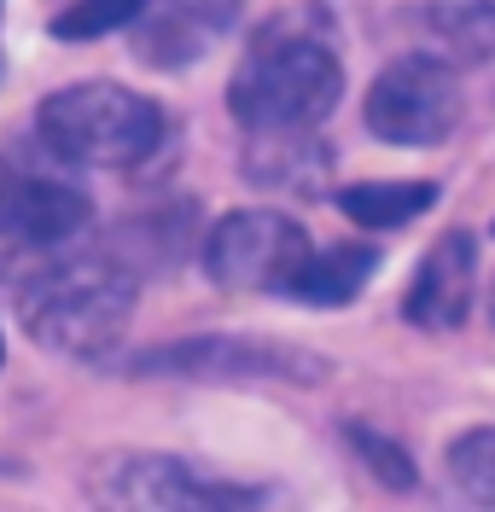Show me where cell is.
I'll list each match as a JSON object with an SVG mask.
<instances>
[{
    "label": "cell",
    "mask_w": 495,
    "mask_h": 512,
    "mask_svg": "<svg viewBox=\"0 0 495 512\" xmlns=\"http://www.w3.org/2000/svg\"><path fill=\"white\" fill-rule=\"evenodd\" d=\"M338 99L344 64L321 18H268L228 82V105L245 128H315Z\"/></svg>",
    "instance_id": "6da1fadb"
},
{
    "label": "cell",
    "mask_w": 495,
    "mask_h": 512,
    "mask_svg": "<svg viewBox=\"0 0 495 512\" xmlns=\"http://www.w3.org/2000/svg\"><path fill=\"white\" fill-rule=\"evenodd\" d=\"M134 274L117 256H59L35 268L30 286L18 291V315L41 350L99 361L123 344L134 320Z\"/></svg>",
    "instance_id": "7a4b0ae2"
},
{
    "label": "cell",
    "mask_w": 495,
    "mask_h": 512,
    "mask_svg": "<svg viewBox=\"0 0 495 512\" xmlns=\"http://www.w3.org/2000/svg\"><path fill=\"white\" fill-rule=\"evenodd\" d=\"M35 134L59 163L76 169H134L158 152L164 111L158 99L123 82H76L35 105Z\"/></svg>",
    "instance_id": "3957f363"
},
{
    "label": "cell",
    "mask_w": 495,
    "mask_h": 512,
    "mask_svg": "<svg viewBox=\"0 0 495 512\" xmlns=\"http://www.w3.org/2000/svg\"><path fill=\"white\" fill-rule=\"evenodd\" d=\"M362 117L385 146H443L461 123V76L443 53H402L373 76Z\"/></svg>",
    "instance_id": "277c9868"
},
{
    "label": "cell",
    "mask_w": 495,
    "mask_h": 512,
    "mask_svg": "<svg viewBox=\"0 0 495 512\" xmlns=\"http://www.w3.org/2000/svg\"><path fill=\"white\" fill-rule=\"evenodd\" d=\"M309 262V233L280 210H233L204 239V274L222 291H286Z\"/></svg>",
    "instance_id": "5b68a950"
},
{
    "label": "cell",
    "mask_w": 495,
    "mask_h": 512,
    "mask_svg": "<svg viewBox=\"0 0 495 512\" xmlns=\"http://www.w3.org/2000/svg\"><path fill=\"white\" fill-rule=\"evenodd\" d=\"M105 507H164V512H216V507H263V489L222 483L175 454H129L99 472Z\"/></svg>",
    "instance_id": "8992f818"
},
{
    "label": "cell",
    "mask_w": 495,
    "mask_h": 512,
    "mask_svg": "<svg viewBox=\"0 0 495 512\" xmlns=\"http://www.w3.org/2000/svg\"><path fill=\"white\" fill-rule=\"evenodd\" d=\"M94 216L88 192L41 163H0V239L18 251H47L82 233Z\"/></svg>",
    "instance_id": "52a82bcc"
},
{
    "label": "cell",
    "mask_w": 495,
    "mask_h": 512,
    "mask_svg": "<svg viewBox=\"0 0 495 512\" xmlns=\"http://www.w3.org/2000/svg\"><path fill=\"white\" fill-rule=\"evenodd\" d=\"M134 373H181V379H321L327 367L303 350L263 338H187L158 344L134 361Z\"/></svg>",
    "instance_id": "ba28073f"
},
{
    "label": "cell",
    "mask_w": 495,
    "mask_h": 512,
    "mask_svg": "<svg viewBox=\"0 0 495 512\" xmlns=\"http://www.w3.org/2000/svg\"><path fill=\"white\" fill-rule=\"evenodd\" d=\"M239 6L245 0H146L134 18V53L152 70H187L233 35Z\"/></svg>",
    "instance_id": "9c48e42d"
},
{
    "label": "cell",
    "mask_w": 495,
    "mask_h": 512,
    "mask_svg": "<svg viewBox=\"0 0 495 512\" xmlns=\"http://www.w3.org/2000/svg\"><path fill=\"white\" fill-rule=\"evenodd\" d=\"M472 256H478L472 251V233H461V227L443 233L426 251L408 297H402V320L426 326V332H455L466 320V309H472V274H478Z\"/></svg>",
    "instance_id": "30bf717a"
},
{
    "label": "cell",
    "mask_w": 495,
    "mask_h": 512,
    "mask_svg": "<svg viewBox=\"0 0 495 512\" xmlns=\"http://www.w3.org/2000/svg\"><path fill=\"white\" fill-rule=\"evenodd\" d=\"M251 181L257 187H286V192H315L321 169L332 152L309 140V128H251Z\"/></svg>",
    "instance_id": "8fae6325"
},
{
    "label": "cell",
    "mask_w": 495,
    "mask_h": 512,
    "mask_svg": "<svg viewBox=\"0 0 495 512\" xmlns=\"http://www.w3.org/2000/svg\"><path fill=\"white\" fill-rule=\"evenodd\" d=\"M420 30L449 64H484L495 59V0H426Z\"/></svg>",
    "instance_id": "7c38bea8"
},
{
    "label": "cell",
    "mask_w": 495,
    "mask_h": 512,
    "mask_svg": "<svg viewBox=\"0 0 495 512\" xmlns=\"http://www.w3.org/2000/svg\"><path fill=\"white\" fill-rule=\"evenodd\" d=\"M379 256L367 245H332V251H309V262L292 274V297L315 303V309H338V303H356L362 286L373 280Z\"/></svg>",
    "instance_id": "4fadbf2b"
},
{
    "label": "cell",
    "mask_w": 495,
    "mask_h": 512,
    "mask_svg": "<svg viewBox=\"0 0 495 512\" xmlns=\"http://www.w3.org/2000/svg\"><path fill=\"white\" fill-rule=\"evenodd\" d=\"M431 204H437L431 181H362V187L338 192V210L356 227H402L420 210H431Z\"/></svg>",
    "instance_id": "5bb4252c"
},
{
    "label": "cell",
    "mask_w": 495,
    "mask_h": 512,
    "mask_svg": "<svg viewBox=\"0 0 495 512\" xmlns=\"http://www.w3.org/2000/svg\"><path fill=\"white\" fill-rule=\"evenodd\" d=\"M449 478L472 507H495V425H478L449 443Z\"/></svg>",
    "instance_id": "9a60e30c"
},
{
    "label": "cell",
    "mask_w": 495,
    "mask_h": 512,
    "mask_svg": "<svg viewBox=\"0 0 495 512\" xmlns=\"http://www.w3.org/2000/svg\"><path fill=\"white\" fill-rule=\"evenodd\" d=\"M146 12V0H76L53 18L59 41H99L111 30H134V18Z\"/></svg>",
    "instance_id": "2e32d148"
},
{
    "label": "cell",
    "mask_w": 495,
    "mask_h": 512,
    "mask_svg": "<svg viewBox=\"0 0 495 512\" xmlns=\"http://www.w3.org/2000/svg\"><path fill=\"white\" fill-rule=\"evenodd\" d=\"M350 443H356V454H362L391 489H414V466H408V454H402L391 437H379V431H367V425H350Z\"/></svg>",
    "instance_id": "e0dca14e"
},
{
    "label": "cell",
    "mask_w": 495,
    "mask_h": 512,
    "mask_svg": "<svg viewBox=\"0 0 495 512\" xmlns=\"http://www.w3.org/2000/svg\"><path fill=\"white\" fill-rule=\"evenodd\" d=\"M0 361H6V350H0Z\"/></svg>",
    "instance_id": "ac0fdd59"
},
{
    "label": "cell",
    "mask_w": 495,
    "mask_h": 512,
    "mask_svg": "<svg viewBox=\"0 0 495 512\" xmlns=\"http://www.w3.org/2000/svg\"><path fill=\"white\" fill-rule=\"evenodd\" d=\"M0 6H6V0H0Z\"/></svg>",
    "instance_id": "d6986e66"
}]
</instances>
